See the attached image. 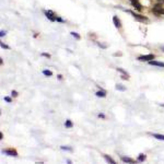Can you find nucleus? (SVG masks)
Returning <instances> with one entry per match:
<instances>
[{"label": "nucleus", "instance_id": "nucleus-2", "mask_svg": "<svg viewBox=\"0 0 164 164\" xmlns=\"http://www.w3.org/2000/svg\"><path fill=\"white\" fill-rule=\"evenodd\" d=\"M45 14H46V16H47V18H48L50 21H56V20H57V18H56V16L54 15V13H53L51 11H46Z\"/></svg>", "mask_w": 164, "mask_h": 164}, {"label": "nucleus", "instance_id": "nucleus-19", "mask_svg": "<svg viewBox=\"0 0 164 164\" xmlns=\"http://www.w3.org/2000/svg\"><path fill=\"white\" fill-rule=\"evenodd\" d=\"M72 35H73V36H76L77 38H80V36L78 35V34H76V33H72Z\"/></svg>", "mask_w": 164, "mask_h": 164}, {"label": "nucleus", "instance_id": "nucleus-12", "mask_svg": "<svg viewBox=\"0 0 164 164\" xmlns=\"http://www.w3.org/2000/svg\"><path fill=\"white\" fill-rule=\"evenodd\" d=\"M144 160H145V155H144V154H140L139 158H138V161H140V162L144 161Z\"/></svg>", "mask_w": 164, "mask_h": 164}, {"label": "nucleus", "instance_id": "nucleus-5", "mask_svg": "<svg viewBox=\"0 0 164 164\" xmlns=\"http://www.w3.org/2000/svg\"><path fill=\"white\" fill-rule=\"evenodd\" d=\"M113 21H114L116 28H120V21H119V19L117 18V16H114V18H113Z\"/></svg>", "mask_w": 164, "mask_h": 164}, {"label": "nucleus", "instance_id": "nucleus-13", "mask_svg": "<svg viewBox=\"0 0 164 164\" xmlns=\"http://www.w3.org/2000/svg\"><path fill=\"white\" fill-rule=\"evenodd\" d=\"M43 73H44L45 76H47V77H50L51 76V71H49V70H44V71H43Z\"/></svg>", "mask_w": 164, "mask_h": 164}, {"label": "nucleus", "instance_id": "nucleus-18", "mask_svg": "<svg viewBox=\"0 0 164 164\" xmlns=\"http://www.w3.org/2000/svg\"><path fill=\"white\" fill-rule=\"evenodd\" d=\"M12 95H13V96H16V95H18V93H16L15 91H12Z\"/></svg>", "mask_w": 164, "mask_h": 164}, {"label": "nucleus", "instance_id": "nucleus-15", "mask_svg": "<svg viewBox=\"0 0 164 164\" xmlns=\"http://www.w3.org/2000/svg\"><path fill=\"white\" fill-rule=\"evenodd\" d=\"M116 89H117V90H122V91H125V90H126L124 87H122V85H119V84L116 85Z\"/></svg>", "mask_w": 164, "mask_h": 164}, {"label": "nucleus", "instance_id": "nucleus-22", "mask_svg": "<svg viewBox=\"0 0 164 164\" xmlns=\"http://www.w3.org/2000/svg\"><path fill=\"white\" fill-rule=\"evenodd\" d=\"M159 2H164V0H159Z\"/></svg>", "mask_w": 164, "mask_h": 164}, {"label": "nucleus", "instance_id": "nucleus-7", "mask_svg": "<svg viewBox=\"0 0 164 164\" xmlns=\"http://www.w3.org/2000/svg\"><path fill=\"white\" fill-rule=\"evenodd\" d=\"M122 161H124V162H128V163H133V162H135L132 159L127 158V157H122Z\"/></svg>", "mask_w": 164, "mask_h": 164}, {"label": "nucleus", "instance_id": "nucleus-4", "mask_svg": "<svg viewBox=\"0 0 164 164\" xmlns=\"http://www.w3.org/2000/svg\"><path fill=\"white\" fill-rule=\"evenodd\" d=\"M131 1V3H132V6L136 8V9H138V10H141V5L139 3V1L138 0H130Z\"/></svg>", "mask_w": 164, "mask_h": 164}, {"label": "nucleus", "instance_id": "nucleus-23", "mask_svg": "<svg viewBox=\"0 0 164 164\" xmlns=\"http://www.w3.org/2000/svg\"><path fill=\"white\" fill-rule=\"evenodd\" d=\"M162 50H163V51H164V47H163V48H162Z\"/></svg>", "mask_w": 164, "mask_h": 164}, {"label": "nucleus", "instance_id": "nucleus-6", "mask_svg": "<svg viewBox=\"0 0 164 164\" xmlns=\"http://www.w3.org/2000/svg\"><path fill=\"white\" fill-rule=\"evenodd\" d=\"M132 15L135 16V18H136L137 20H139V21H143V22H144V21H148V19L144 18V16H140V15H138V14H133V13H132Z\"/></svg>", "mask_w": 164, "mask_h": 164}, {"label": "nucleus", "instance_id": "nucleus-20", "mask_svg": "<svg viewBox=\"0 0 164 164\" xmlns=\"http://www.w3.org/2000/svg\"><path fill=\"white\" fill-rule=\"evenodd\" d=\"M61 149L62 150H71L70 148H66V147H61Z\"/></svg>", "mask_w": 164, "mask_h": 164}, {"label": "nucleus", "instance_id": "nucleus-1", "mask_svg": "<svg viewBox=\"0 0 164 164\" xmlns=\"http://www.w3.org/2000/svg\"><path fill=\"white\" fill-rule=\"evenodd\" d=\"M153 58H154V55L150 54V55L140 56V57H138V60H140V61H150V60H152Z\"/></svg>", "mask_w": 164, "mask_h": 164}, {"label": "nucleus", "instance_id": "nucleus-11", "mask_svg": "<svg viewBox=\"0 0 164 164\" xmlns=\"http://www.w3.org/2000/svg\"><path fill=\"white\" fill-rule=\"evenodd\" d=\"M105 92L104 91H98L97 93H96V96H102V97H105Z\"/></svg>", "mask_w": 164, "mask_h": 164}, {"label": "nucleus", "instance_id": "nucleus-24", "mask_svg": "<svg viewBox=\"0 0 164 164\" xmlns=\"http://www.w3.org/2000/svg\"><path fill=\"white\" fill-rule=\"evenodd\" d=\"M162 106H163V107H164V104H162Z\"/></svg>", "mask_w": 164, "mask_h": 164}, {"label": "nucleus", "instance_id": "nucleus-8", "mask_svg": "<svg viewBox=\"0 0 164 164\" xmlns=\"http://www.w3.org/2000/svg\"><path fill=\"white\" fill-rule=\"evenodd\" d=\"M3 152H5V153H8L9 155H14V157H16V152H15V151H12V150H5Z\"/></svg>", "mask_w": 164, "mask_h": 164}, {"label": "nucleus", "instance_id": "nucleus-17", "mask_svg": "<svg viewBox=\"0 0 164 164\" xmlns=\"http://www.w3.org/2000/svg\"><path fill=\"white\" fill-rule=\"evenodd\" d=\"M5 100H6L7 102H11V98H10V97H8V96H6V97H5Z\"/></svg>", "mask_w": 164, "mask_h": 164}, {"label": "nucleus", "instance_id": "nucleus-16", "mask_svg": "<svg viewBox=\"0 0 164 164\" xmlns=\"http://www.w3.org/2000/svg\"><path fill=\"white\" fill-rule=\"evenodd\" d=\"M42 56H45V57H48V58L50 57V55H49V54H46V53H43Z\"/></svg>", "mask_w": 164, "mask_h": 164}, {"label": "nucleus", "instance_id": "nucleus-21", "mask_svg": "<svg viewBox=\"0 0 164 164\" xmlns=\"http://www.w3.org/2000/svg\"><path fill=\"white\" fill-rule=\"evenodd\" d=\"M1 46H2V47H5V48H8V46H7V45H5V44H1Z\"/></svg>", "mask_w": 164, "mask_h": 164}, {"label": "nucleus", "instance_id": "nucleus-14", "mask_svg": "<svg viewBox=\"0 0 164 164\" xmlns=\"http://www.w3.org/2000/svg\"><path fill=\"white\" fill-rule=\"evenodd\" d=\"M66 127H68V128L72 127V123L70 122V120H67V122H66Z\"/></svg>", "mask_w": 164, "mask_h": 164}, {"label": "nucleus", "instance_id": "nucleus-10", "mask_svg": "<svg viewBox=\"0 0 164 164\" xmlns=\"http://www.w3.org/2000/svg\"><path fill=\"white\" fill-rule=\"evenodd\" d=\"M104 158H105V160H106L107 162H110V163H112V164H114V163H115V161H114V160L112 159V158H110L108 155H104Z\"/></svg>", "mask_w": 164, "mask_h": 164}, {"label": "nucleus", "instance_id": "nucleus-9", "mask_svg": "<svg viewBox=\"0 0 164 164\" xmlns=\"http://www.w3.org/2000/svg\"><path fill=\"white\" fill-rule=\"evenodd\" d=\"M153 137L157 138V139L160 140H164V135H159V133H153Z\"/></svg>", "mask_w": 164, "mask_h": 164}, {"label": "nucleus", "instance_id": "nucleus-3", "mask_svg": "<svg viewBox=\"0 0 164 164\" xmlns=\"http://www.w3.org/2000/svg\"><path fill=\"white\" fill-rule=\"evenodd\" d=\"M149 63L152 65V66H158V67L164 68V62H161V61H154V60H150Z\"/></svg>", "mask_w": 164, "mask_h": 164}]
</instances>
